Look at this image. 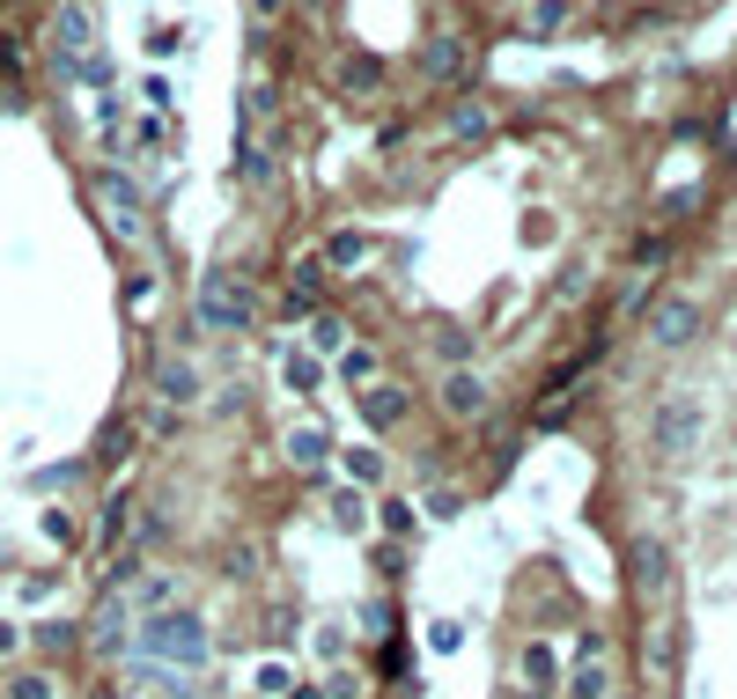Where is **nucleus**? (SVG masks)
<instances>
[{
  "label": "nucleus",
  "mask_w": 737,
  "mask_h": 699,
  "mask_svg": "<svg viewBox=\"0 0 737 699\" xmlns=\"http://www.w3.org/2000/svg\"><path fill=\"white\" fill-rule=\"evenodd\" d=\"M133 655L141 663H155V670H177L193 677L199 663H207V619L199 611H155V619H141V633H133Z\"/></svg>",
  "instance_id": "obj_1"
},
{
  "label": "nucleus",
  "mask_w": 737,
  "mask_h": 699,
  "mask_svg": "<svg viewBox=\"0 0 737 699\" xmlns=\"http://www.w3.org/2000/svg\"><path fill=\"white\" fill-rule=\"evenodd\" d=\"M251 317H258V302H251L244 280H229V273H207V280H199V324H207V332H244Z\"/></svg>",
  "instance_id": "obj_2"
},
{
  "label": "nucleus",
  "mask_w": 737,
  "mask_h": 699,
  "mask_svg": "<svg viewBox=\"0 0 737 699\" xmlns=\"http://www.w3.org/2000/svg\"><path fill=\"white\" fill-rule=\"evenodd\" d=\"M701 428H708V406H701V398H663L657 420H649V450H657V457H686L693 442H701Z\"/></svg>",
  "instance_id": "obj_3"
},
{
  "label": "nucleus",
  "mask_w": 737,
  "mask_h": 699,
  "mask_svg": "<svg viewBox=\"0 0 737 699\" xmlns=\"http://www.w3.org/2000/svg\"><path fill=\"white\" fill-rule=\"evenodd\" d=\"M52 59H81V52H97V8L89 0H67L59 15H52Z\"/></svg>",
  "instance_id": "obj_4"
},
{
  "label": "nucleus",
  "mask_w": 737,
  "mask_h": 699,
  "mask_svg": "<svg viewBox=\"0 0 737 699\" xmlns=\"http://www.w3.org/2000/svg\"><path fill=\"white\" fill-rule=\"evenodd\" d=\"M693 332H701V302H679V295H671V302L649 310V339H657V346H693Z\"/></svg>",
  "instance_id": "obj_5"
},
{
  "label": "nucleus",
  "mask_w": 737,
  "mask_h": 699,
  "mask_svg": "<svg viewBox=\"0 0 737 699\" xmlns=\"http://www.w3.org/2000/svg\"><path fill=\"white\" fill-rule=\"evenodd\" d=\"M89 648L97 655H133V611H125L119 597H103L97 626H89Z\"/></svg>",
  "instance_id": "obj_6"
},
{
  "label": "nucleus",
  "mask_w": 737,
  "mask_h": 699,
  "mask_svg": "<svg viewBox=\"0 0 737 699\" xmlns=\"http://www.w3.org/2000/svg\"><path fill=\"white\" fill-rule=\"evenodd\" d=\"M155 406H199V368L163 354V362H155Z\"/></svg>",
  "instance_id": "obj_7"
},
{
  "label": "nucleus",
  "mask_w": 737,
  "mask_h": 699,
  "mask_svg": "<svg viewBox=\"0 0 737 699\" xmlns=\"http://www.w3.org/2000/svg\"><path fill=\"white\" fill-rule=\"evenodd\" d=\"M369 251H376V236H369V229H332V236H324V251H318V266L324 273H354V266H369Z\"/></svg>",
  "instance_id": "obj_8"
},
{
  "label": "nucleus",
  "mask_w": 737,
  "mask_h": 699,
  "mask_svg": "<svg viewBox=\"0 0 737 699\" xmlns=\"http://www.w3.org/2000/svg\"><path fill=\"white\" fill-rule=\"evenodd\" d=\"M627 567H635V589H641V597H663V589H671V553H663L657 537H635Z\"/></svg>",
  "instance_id": "obj_9"
},
{
  "label": "nucleus",
  "mask_w": 737,
  "mask_h": 699,
  "mask_svg": "<svg viewBox=\"0 0 737 699\" xmlns=\"http://www.w3.org/2000/svg\"><path fill=\"white\" fill-rule=\"evenodd\" d=\"M318 288H324V266H318V251L310 258H295V280H288V295H280V310L302 324V317H318Z\"/></svg>",
  "instance_id": "obj_10"
},
{
  "label": "nucleus",
  "mask_w": 737,
  "mask_h": 699,
  "mask_svg": "<svg viewBox=\"0 0 737 699\" xmlns=\"http://www.w3.org/2000/svg\"><path fill=\"white\" fill-rule=\"evenodd\" d=\"M97 185H103V199H111V214H119V236H141V185H133L125 169H103Z\"/></svg>",
  "instance_id": "obj_11"
},
{
  "label": "nucleus",
  "mask_w": 737,
  "mask_h": 699,
  "mask_svg": "<svg viewBox=\"0 0 737 699\" xmlns=\"http://www.w3.org/2000/svg\"><path fill=\"white\" fill-rule=\"evenodd\" d=\"M442 412H450V420H480V412H487V384L465 376V368H450V384H442Z\"/></svg>",
  "instance_id": "obj_12"
},
{
  "label": "nucleus",
  "mask_w": 737,
  "mask_h": 699,
  "mask_svg": "<svg viewBox=\"0 0 737 699\" xmlns=\"http://www.w3.org/2000/svg\"><path fill=\"white\" fill-rule=\"evenodd\" d=\"M354 406H362L369 428L384 434V428H398V420H406V390H398V384H369L362 398H354Z\"/></svg>",
  "instance_id": "obj_13"
},
{
  "label": "nucleus",
  "mask_w": 737,
  "mask_h": 699,
  "mask_svg": "<svg viewBox=\"0 0 737 699\" xmlns=\"http://www.w3.org/2000/svg\"><path fill=\"white\" fill-rule=\"evenodd\" d=\"M465 37H436V45L420 52V74H428V81H458V74H465Z\"/></svg>",
  "instance_id": "obj_14"
},
{
  "label": "nucleus",
  "mask_w": 737,
  "mask_h": 699,
  "mask_svg": "<svg viewBox=\"0 0 737 699\" xmlns=\"http://www.w3.org/2000/svg\"><path fill=\"white\" fill-rule=\"evenodd\" d=\"M237 177L244 185H273V147L258 133H237Z\"/></svg>",
  "instance_id": "obj_15"
},
{
  "label": "nucleus",
  "mask_w": 737,
  "mask_h": 699,
  "mask_svg": "<svg viewBox=\"0 0 737 699\" xmlns=\"http://www.w3.org/2000/svg\"><path fill=\"white\" fill-rule=\"evenodd\" d=\"M516 670H524V685H531V692H553V685H561V663H553V648H546V641H531V648L516 655Z\"/></svg>",
  "instance_id": "obj_16"
},
{
  "label": "nucleus",
  "mask_w": 737,
  "mask_h": 699,
  "mask_svg": "<svg viewBox=\"0 0 737 699\" xmlns=\"http://www.w3.org/2000/svg\"><path fill=\"white\" fill-rule=\"evenodd\" d=\"M125 523H133V493H111V501H103V523H97L103 553H119V545H125Z\"/></svg>",
  "instance_id": "obj_17"
},
{
  "label": "nucleus",
  "mask_w": 737,
  "mask_h": 699,
  "mask_svg": "<svg viewBox=\"0 0 737 699\" xmlns=\"http://www.w3.org/2000/svg\"><path fill=\"white\" fill-rule=\"evenodd\" d=\"M141 575H147V553L119 545V553H111V567H103V597H119V589H133Z\"/></svg>",
  "instance_id": "obj_18"
},
{
  "label": "nucleus",
  "mask_w": 737,
  "mask_h": 699,
  "mask_svg": "<svg viewBox=\"0 0 737 699\" xmlns=\"http://www.w3.org/2000/svg\"><path fill=\"white\" fill-rule=\"evenodd\" d=\"M568 699H613L605 663H575V670H568Z\"/></svg>",
  "instance_id": "obj_19"
},
{
  "label": "nucleus",
  "mask_w": 737,
  "mask_h": 699,
  "mask_svg": "<svg viewBox=\"0 0 737 699\" xmlns=\"http://www.w3.org/2000/svg\"><path fill=\"white\" fill-rule=\"evenodd\" d=\"M487 133H494V119L480 111V103H465V111H450V141H458V147H480Z\"/></svg>",
  "instance_id": "obj_20"
},
{
  "label": "nucleus",
  "mask_w": 737,
  "mask_h": 699,
  "mask_svg": "<svg viewBox=\"0 0 737 699\" xmlns=\"http://www.w3.org/2000/svg\"><path fill=\"white\" fill-rule=\"evenodd\" d=\"M346 479H354V493H369V486H384V450H346Z\"/></svg>",
  "instance_id": "obj_21"
},
{
  "label": "nucleus",
  "mask_w": 737,
  "mask_h": 699,
  "mask_svg": "<svg viewBox=\"0 0 737 699\" xmlns=\"http://www.w3.org/2000/svg\"><path fill=\"white\" fill-rule=\"evenodd\" d=\"M280 384H288V390H318V384H324V362H318V354H302V346H295L288 362H280Z\"/></svg>",
  "instance_id": "obj_22"
},
{
  "label": "nucleus",
  "mask_w": 737,
  "mask_h": 699,
  "mask_svg": "<svg viewBox=\"0 0 737 699\" xmlns=\"http://www.w3.org/2000/svg\"><path fill=\"white\" fill-rule=\"evenodd\" d=\"M288 457H295V464H310V471H318V464L332 457V442H324V428H288Z\"/></svg>",
  "instance_id": "obj_23"
},
{
  "label": "nucleus",
  "mask_w": 737,
  "mask_h": 699,
  "mask_svg": "<svg viewBox=\"0 0 737 699\" xmlns=\"http://www.w3.org/2000/svg\"><path fill=\"white\" fill-rule=\"evenodd\" d=\"M23 641H37V648H45V655H67L74 641H81V626H74V619H45V626H30Z\"/></svg>",
  "instance_id": "obj_24"
},
{
  "label": "nucleus",
  "mask_w": 737,
  "mask_h": 699,
  "mask_svg": "<svg viewBox=\"0 0 737 699\" xmlns=\"http://www.w3.org/2000/svg\"><path fill=\"white\" fill-rule=\"evenodd\" d=\"M302 324H310V354H346V324L340 317H302Z\"/></svg>",
  "instance_id": "obj_25"
},
{
  "label": "nucleus",
  "mask_w": 737,
  "mask_h": 699,
  "mask_svg": "<svg viewBox=\"0 0 737 699\" xmlns=\"http://www.w3.org/2000/svg\"><path fill=\"white\" fill-rule=\"evenodd\" d=\"M266 111H273V81H251V89H244V111H237V133H258V125H266Z\"/></svg>",
  "instance_id": "obj_26"
},
{
  "label": "nucleus",
  "mask_w": 737,
  "mask_h": 699,
  "mask_svg": "<svg viewBox=\"0 0 737 699\" xmlns=\"http://www.w3.org/2000/svg\"><path fill=\"white\" fill-rule=\"evenodd\" d=\"M340 384L346 390H369V384H376V354H369V346H346V354H340Z\"/></svg>",
  "instance_id": "obj_27"
},
{
  "label": "nucleus",
  "mask_w": 737,
  "mask_h": 699,
  "mask_svg": "<svg viewBox=\"0 0 737 699\" xmlns=\"http://www.w3.org/2000/svg\"><path fill=\"white\" fill-rule=\"evenodd\" d=\"M0 699H59V685H52V670H23L0 685Z\"/></svg>",
  "instance_id": "obj_28"
},
{
  "label": "nucleus",
  "mask_w": 737,
  "mask_h": 699,
  "mask_svg": "<svg viewBox=\"0 0 737 699\" xmlns=\"http://www.w3.org/2000/svg\"><path fill=\"white\" fill-rule=\"evenodd\" d=\"M340 81L346 89H384V59H376V52H354V59L340 67Z\"/></svg>",
  "instance_id": "obj_29"
},
{
  "label": "nucleus",
  "mask_w": 737,
  "mask_h": 699,
  "mask_svg": "<svg viewBox=\"0 0 737 699\" xmlns=\"http://www.w3.org/2000/svg\"><path fill=\"white\" fill-rule=\"evenodd\" d=\"M568 15H575V0H531V23H524V30H531V37H553Z\"/></svg>",
  "instance_id": "obj_30"
},
{
  "label": "nucleus",
  "mask_w": 737,
  "mask_h": 699,
  "mask_svg": "<svg viewBox=\"0 0 737 699\" xmlns=\"http://www.w3.org/2000/svg\"><path fill=\"white\" fill-rule=\"evenodd\" d=\"M133 611H147V619H155V611H170V575H141V581H133Z\"/></svg>",
  "instance_id": "obj_31"
},
{
  "label": "nucleus",
  "mask_w": 737,
  "mask_h": 699,
  "mask_svg": "<svg viewBox=\"0 0 737 699\" xmlns=\"http://www.w3.org/2000/svg\"><path fill=\"white\" fill-rule=\"evenodd\" d=\"M332 523H340V531H362V523H369V493L340 486V493H332Z\"/></svg>",
  "instance_id": "obj_32"
},
{
  "label": "nucleus",
  "mask_w": 737,
  "mask_h": 699,
  "mask_svg": "<svg viewBox=\"0 0 737 699\" xmlns=\"http://www.w3.org/2000/svg\"><path fill=\"white\" fill-rule=\"evenodd\" d=\"M37 531H45L52 545H59V553H74V545H81V531H74V515H67V508H45V515H37Z\"/></svg>",
  "instance_id": "obj_33"
},
{
  "label": "nucleus",
  "mask_w": 737,
  "mask_h": 699,
  "mask_svg": "<svg viewBox=\"0 0 737 699\" xmlns=\"http://www.w3.org/2000/svg\"><path fill=\"white\" fill-rule=\"evenodd\" d=\"M125 450H133V428H125V420H103L97 457H103V464H125Z\"/></svg>",
  "instance_id": "obj_34"
},
{
  "label": "nucleus",
  "mask_w": 737,
  "mask_h": 699,
  "mask_svg": "<svg viewBox=\"0 0 737 699\" xmlns=\"http://www.w3.org/2000/svg\"><path fill=\"white\" fill-rule=\"evenodd\" d=\"M679 641H686L679 626H663V633H657V648H649V670H657V677H671V670H679Z\"/></svg>",
  "instance_id": "obj_35"
},
{
  "label": "nucleus",
  "mask_w": 737,
  "mask_h": 699,
  "mask_svg": "<svg viewBox=\"0 0 737 699\" xmlns=\"http://www.w3.org/2000/svg\"><path fill=\"white\" fill-rule=\"evenodd\" d=\"M384 531H392V537H414L420 531V508L414 501H384Z\"/></svg>",
  "instance_id": "obj_36"
},
{
  "label": "nucleus",
  "mask_w": 737,
  "mask_h": 699,
  "mask_svg": "<svg viewBox=\"0 0 737 699\" xmlns=\"http://www.w3.org/2000/svg\"><path fill=\"white\" fill-rule=\"evenodd\" d=\"M428 648H436V655H458V648H465V626H458V619H436V626H428Z\"/></svg>",
  "instance_id": "obj_37"
},
{
  "label": "nucleus",
  "mask_w": 737,
  "mask_h": 699,
  "mask_svg": "<svg viewBox=\"0 0 737 699\" xmlns=\"http://www.w3.org/2000/svg\"><path fill=\"white\" fill-rule=\"evenodd\" d=\"M288 685H295L288 663H258V692H266V699H288Z\"/></svg>",
  "instance_id": "obj_38"
},
{
  "label": "nucleus",
  "mask_w": 737,
  "mask_h": 699,
  "mask_svg": "<svg viewBox=\"0 0 737 699\" xmlns=\"http://www.w3.org/2000/svg\"><path fill=\"white\" fill-rule=\"evenodd\" d=\"M221 575L237 581V575H258V553H251V545H229V553H221Z\"/></svg>",
  "instance_id": "obj_39"
},
{
  "label": "nucleus",
  "mask_w": 737,
  "mask_h": 699,
  "mask_svg": "<svg viewBox=\"0 0 737 699\" xmlns=\"http://www.w3.org/2000/svg\"><path fill=\"white\" fill-rule=\"evenodd\" d=\"M318 692H324V699H362V677H354V670H332Z\"/></svg>",
  "instance_id": "obj_40"
},
{
  "label": "nucleus",
  "mask_w": 737,
  "mask_h": 699,
  "mask_svg": "<svg viewBox=\"0 0 737 699\" xmlns=\"http://www.w3.org/2000/svg\"><path fill=\"white\" fill-rule=\"evenodd\" d=\"M318 655H324V663H340V655H346V626H318Z\"/></svg>",
  "instance_id": "obj_41"
},
{
  "label": "nucleus",
  "mask_w": 737,
  "mask_h": 699,
  "mask_svg": "<svg viewBox=\"0 0 737 699\" xmlns=\"http://www.w3.org/2000/svg\"><path fill=\"white\" fill-rule=\"evenodd\" d=\"M568 655H575V663H605V633H575V648Z\"/></svg>",
  "instance_id": "obj_42"
},
{
  "label": "nucleus",
  "mask_w": 737,
  "mask_h": 699,
  "mask_svg": "<svg viewBox=\"0 0 737 699\" xmlns=\"http://www.w3.org/2000/svg\"><path fill=\"white\" fill-rule=\"evenodd\" d=\"M74 479H81V464H59V471H37L30 486H37V493H52V486H74Z\"/></svg>",
  "instance_id": "obj_43"
},
{
  "label": "nucleus",
  "mask_w": 737,
  "mask_h": 699,
  "mask_svg": "<svg viewBox=\"0 0 737 699\" xmlns=\"http://www.w3.org/2000/svg\"><path fill=\"white\" fill-rule=\"evenodd\" d=\"M436 354H442V362H465L472 346H465V332H442V339H436Z\"/></svg>",
  "instance_id": "obj_44"
},
{
  "label": "nucleus",
  "mask_w": 737,
  "mask_h": 699,
  "mask_svg": "<svg viewBox=\"0 0 737 699\" xmlns=\"http://www.w3.org/2000/svg\"><path fill=\"white\" fill-rule=\"evenodd\" d=\"M15 648H23V626H15V619H0V663H8Z\"/></svg>",
  "instance_id": "obj_45"
},
{
  "label": "nucleus",
  "mask_w": 737,
  "mask_h": 699,
  "mask_svg": "<svg viewBox=\"0 0 737 699\" xmlns=\"http://www.w3.org/2000/svg\"><path fill=\"white\" fill-rule=\"evenodd\" d=\"M251 15H258V23H273V15H280V0H251Z\"/></svg>",
  "instance_id": "obj_46"
},
{
  "label": "nucleus",
  "mask_w": 737,
  "mask_h": 699,
  "mask_svg": "<svg viewBox=\"0 0 737 699\" xmlns=\"http://www.w3.org/2000/svg\"><path fill=\"white\" fill-rule=\"evenodd\" d=\"M288 699H324V692H318V685H288Z\"/></svg>",
  "instance_id": "obj_47"
},
{
  "label": "nucleus",
  "mask_w": 737,
  "mask_h": 699,
  "mask_svg": "<svg viewBox=\"0 0 737 699\" xmlns=\"http://www.w3.org/2000/svg\"><path fill=\"white\" fill-rule=\"evenodd\" d=\"M97 699H133V692H97Z\"/></svg>",
  "instance_id": "obj_48"
},
{
  "label": "nucleus",
  "mask_w": 737,
  "mask_h": 699,
  "mask_svg": "<svg viewBox=\"0 0 737 699\" xmlns=\"http://www.w3.org/2000/svg\"><path fill=\"white\" fill-rule=\"evenodd\" d=\"M613 699H635V692H613Z\"/></svg>",
  "instance_id": "obj_49"
}]
</instances>
